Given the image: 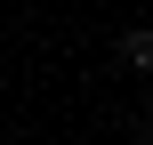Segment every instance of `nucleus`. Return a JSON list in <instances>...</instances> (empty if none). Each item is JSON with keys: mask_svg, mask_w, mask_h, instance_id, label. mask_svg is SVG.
<instances>
[{"mask_svg": "<svg viewBox=\"0 0 153 145\" xmlns=\"http://www.w3.org/2000/svg\"><path fill=\"white\" fill-rule=\"evenodd\" d=\"M121 57H129L137 73H153V32H129V40H121Z\"/></svg>", "mask_w": 153, "mask_h": 145, "instance_id": "obj_1", "label": "nucleus"}]
</instances>
